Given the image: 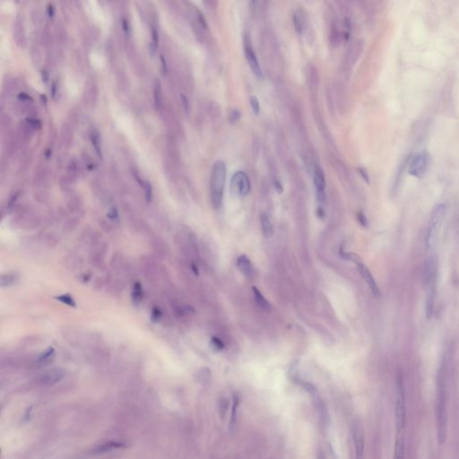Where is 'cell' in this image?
I'll return each instance as SVG.
<instances>
[{
    "mask_svg": "<svg viewBox=\"0 0 459 459\" xmlns=\"http://www.w3.org/2000/svg\"><path fill=\"white\" fill-rule=\"evenodd\" d=\"M211 346L213 349L216 350L217 352H219L221 350L224 349V344L220 338H216V337H213V338H211Z\"/></svg>",
    "mask_w": 459,
    "mask_h": 459,
    "instance_id": "cell-37",
    "label": "cell"
},
{
    "mask_svg": "<svg viewBox=\"0 0 459 459\" xmlns=\"http://www.w3.org/2000/svg\"><path fill=\"white\" fill-rule=\"evenodd\" d=\"M319 459H323V458H322V457H320V458H319Z\"/></svg>",
    "mask_w": 459,
    "mask_h": 459,
    "instance_id": "cell-48",
    "label": "cell"
},
{
    "mask_svg": "<svg viewBox=\"0 0 459 459\" xmlns=\"http://www.w3.org/2000/svg\"><path fill=\"white\" fill-rule=\"evenodd\" d=\"M162 317H163V311L159 309V308H157V307L154 308L153 310H152V320L157 322V321L160 320Z\"/></svg>",
    "mask_w": 459,
    "mask_h": 459,
    "instance_id": "cell-40",
    "label": "cell"
},
{
    "mask_svg": "<svg viewBox=\"0 0 459 459\" xmlns=\"http://www.w3.org/2000/svg\"><path fill=\"white\" fill-rule=\"evenodd\" d=\"M151 248L154 256L159 259H164L170 254L169 244L160 236L153 235L150 238Z\"/></svg>",
    "mask_w": 459,
    "mask_h": 459,
    "instance_id": "cell-11",
    "label": "cell"
},
{
    "mask_svg": "<svg viewBox=\"0 0 459 459\" xmlns=\"http://www.w3.org/2000/svg\"><path fill=\"white\" fill-rule=\"evenodd\" d=\"M109 253V244L99 240L90 248V264L97 270H104L107 267V255Z\"/></svg>",
    "mask_w": 459,
    "mask_h": 459,
    "instance_id": "cell-7",
    "label": "cell"
},
{
    "mask_svg": "<svg viewBox=\"0 0 459 459\" xmlns=\"http://www.w3.org/2000/svg\"><path fill=\"white\" fill-rule=\"evenodd\" d=\"M151 35H152V41L150 42V51L154 54L155 52V50H156L159 41V32L157 25H152Z\"/></svg>",
    "mask_w": 459,
    "mask_h": 459,
    "instance_id": "cell-34",
    "label": "cell"
},
{
    "mask_svg": "<svg viewBox=\"0 0 459 459\" xmlns=\"http://www.w3.org/2000/svg\"><path fill=\"white\" fill-rule=\"evenodd\" d=\"M251 188L250 180L246 172L242 171H236L231 180V190L232 194L239 196L248 195Z\"/></svg>",
    "mask_w": 459,
    "mask_h": 459,
    "instance_id": "cell-10",
    "label": "cell"
},
{
    "mask_svg": "<svg viewBox=\"0 0 459 459\" xmlns=\"http://www.w3.org/2000/svg\"><path fill=\"white\" fill-rule=\"evenodd\" d=\"M362 48L359 43H355L352 45L349 49H347L346 53V56L343 61V70H350L354 67V63L357 60L358 57L360 56Z\"/></svg>",
    "mask_w": 459,
    "mask_h": 459,
    "instance_id": "cell-15",
    "label": "cell"
},
{
    "mask_svg": "<svg viewBox=\"0 0 459 459\" xmlns=\"http://www.w3.org/2000/svg\"><path fill=\"white\" fill-rule=\"evenodd\" d=\"M275 186H276V189L278 191V193H282L283 192V187H282V184H281L278 180H276L275 181Z\"/></svg>",
    "mask_w": 459,
    "mask_h": 459,
    "instance_id": "cell-46",
    "label": "cell"
},
{
    "mask_svg": "<svg viewBox=\"0 0 459 459\" xmlns=\"http://www.w3.org/2000/svg\"><path fill=\"white\" fill-rule=\"evenodd\" d=\"M61 335L69 345L76 347H96L103 344L100 334L77 326H64Z\"/></svg>",
    "mask_w": 459,
    "mask_h": 459,
    "instance_id": "cell-3",
    "label": "cell"
},
{
    "mask_svg": "<svg viewBox=\"0 0 459 459\" xmlns=\"http://www.w3.org/2000/svg\"><path fill=\"white\" fill-rule=\"evenodd\" d=\"M293 24H294V26L298 33H302L304 32L305 27H306V18H305L304 13L302 12L301 10H297L296 13L294 14Z\"/></svg>",
    "mask_w": 459,
    "mask_h": 459,
    "instance_id": "cell-29",
    "label": "cell"
},
{
    "mask_svg": "<svg viewBox=\"0 0 459 459\" xmlns=\"http://www.w3.org/2000/svg\"><path fill=\"white\" fill-rule=\"evenodd\" d=\"M136 178L139 180L140 186L142 187L143 190L145 192V198H146V200L149 203V202H151L152 200H153V187H152V185H151L150 182H148L147 180L140 179L139 177H136Z\"/></svg>",
    "mask_w": 459,
    "mask_h": 459,
    "instance_id": "cell-32",
    "label": "cell"
},
{
    "mask_svg": "<svg viewBox=\"0 0 459 459\" xmlns=\"http://www.w3.org/2000/svg\"><path fill=\"white\" fill-rule=\"evenodd\" d=\"M57 301H60L62 303L64 304L68 305L70 307H76V301L73 299V297L70 296V294H62V295H59V296L56 297Z\"/></svg>",
    "mask_w": 459,
    "mask_h": 459,
    "instance_id": "cell-36",
    "label": "cell"
},
{
    "mask_svg": "<svg viewBox=\"0 0 459 459\" xmlns=\"http://www.w3.org/2000/svg\"><path fill=\"white\" fill-rule=\"evenodd\" d=\"M61 142L65 147H70L73 143V132L69 125L64 124L61 129Z\"/></svg>",
    "mask_w": 459,
    "mask_h": 459,
    "instance_id": "cell-27",
    "label": "cell"
},
{
    "mask_svg": "<svg viewBox=\"0 0 459 459\" xmlns=\"http://www.w3.org/2000/svg\"><path fill=\"white\" fill-rule=\"evenodd\" d=\"M239 398L236 396L233 399V405H232V416L230 420V430L232 431L235 426L236 422H237V412H238V407H239Z\"/></svg>",
    "mask_w": 459,
    "mask_h": 459,
    "instance_id": "cell-35",
    "label": "cell"
},
{
    "mask_svg": "<svg viewBox=\"0 0 459 459\" xmlns=\"http://www.w3.org/2000/svg\"><path fill=\"white\" fill-rule=\"evenodd\" d=\"M313 180L314 185L316 187V193H323L325 192V174L321 170L320 167L315 166L313 170Z\"/></svg>",
    "mask_w": 459,
    "mask_h": 459,
    "instance_id": "cell-19",
    "label": "cell"
},
{
    "mask_svg": "<svg viewBox=\"0 0 459 459\" xmlns=\"http://www.w3.org/2000/svg\"><path fill=\"white\" fill-rule=\"evenodd\" d=\"M245 54H246V58L248 61V65L252 70L253 74L256 76L258 79H263V72L261 70V67L259 65V62L257 60L256 53L250 45H247L245 48Z\"/></svg>",
    "mask_w": 459,
    "mask_h": 459,
    "instance_id": "cell-14",
    "label": "cell"
},
{
    "mask_svg": "<svg viewBox=\"0 0 459 459\" xmlns=\"http://www.w3.org/2000/svg\"><path fill=\"white\" fill-rule=\"evenodd\" d=\"M358 171H359L360 174L362 175V178L364 179L365 181H367L368 183L370 182V180H369V179H369V176H368V173L366 172L365 170H363L362 168H358Z\"/></svg>",
    "mask_w": 459,
    "mask_h": 459,
    "instance_id": "cell-44",
    "label": "cell"
},
{
    "mask_svg": "<svg viewBox=\"0 0 459 459\" xmlns=\"http://www.w3.org/2000/svg\"><path fill=\"white\" fill-rule=\"evenodd\" d=\"M81 222V216H74L65 221L63 224V232L65 233H71L77 230Z\"/></svg>",
    "mask_w": 459,
    "mask_h": 459,
    "instance_id": "cell-28",
    "label": "cell"
},
{
    "mask_svg": "<svg viewBox=\"0 0 459 459\" xmlns=\"http://www.w3.org/2000/svg\"><path fill=\"white\" fill-rule=\"evenodd\" d=\"M153 92H154V102H155V108L158 110H163V105H164V97H163L162 84L158 79H156L154 83Z\"/></svg>",
    "mask_w": 459,
    "mask_h": 459,
    "instance_id": "cell-21",
    "label": "cell"
},
{
    "mask_svg": "<svg viewBox=\"0 0 459 459\" xmlns=\"http://www.w3.org/2000/svg\"><path fill=\"white\" fill-rule=\"evenodd\" d=\"M226 165L222 161H217L212 168L210 178V194L214 208H219L223 202L224 186L226 180Z\"/></svg>",
    "mask_w": 459,
    "mask_h": 459,
    "instance_id": "cell-4",
    "label": "cell"
},
{
    "mask_svg": "<svg viewBox=\"0 0 459 459\" xmlns=\"http://www.w3.org/2000/svg\"><path fill=\"white\" fill-rule=\"evenodd\" d=\"M14 40L20 47H25L26 44L25 25L21 19H17L16 24L14 25Z\"/></svg>",
    "mask_w": 459,
    "mask_h": 459,
    "instance_id": "cell-17",
    "label": "cell"
},
{
    "mask_svg": "<svg viewBox=\"0 0 459 459\" xmlns=\"http://www.w3.org/2000/svg\"><path fill=\"white\" fill-rule=\"evenodd\" d=\"M240 116H241V114L239 110H232V113L230 114V117H229V121L230 123H236L240 119Z\"/></svg>",
    "mask_w": 459,
    "mask_h": 459,
    "instance_id": "cell-41",
    "label": "cell"
},
{
    "mask_svg": "<svg viewBox=\"0 0 459 459\" xmlns=\"http://www.w3.org/2000/svg\"><path fill=\"white\" fill-rule=\"evenodd\" d=\"M67 209L70 214L78 216V214L81 213L82 209H83V200L81 198L76 194H72L70 195V199L67 202Z\"/></svg>",
    "mask_w": 459,
    "mask_h": 459,
    "instance_id": "cell-20",
    "label": "cell"
},
{
    "mask_svg": "<svg viewBox=\"0 0 459 459\" xmlns=\"http://www.w3.org/2000/svg\"><path fill=\"white\" fill-rule=\"evenodd\" d=\"M430 285V290L428 293V298H427V318L430 319L432 314H433V309H434L435 298H436V284L434 282H431Z\"/></svg>",
    "mask_w": 459,
    "mask_h": 459,
    "instance_id": "cell-23",
    "label": "cell"
},
{
    "mask_svg": "<svg viewBox=\"0 0 459 459\" xmlns=\"http://www.w3.org/2000/svg\"><path fill=\"white\" fill-rule=\"evenodd\" d=\"M237 266L240 269V272L243 274L244 277L248 278L253 276V268H252L251 262H250V260L248 259V256H245V255L239 256L237 260Z\"/></svg>",
    "mask_w": 459,
    "mask_h": 459,
    "instance_id": "cell-22",
    "label": "cell"
},
{
    "mask_svg": "<svg viewBox=\"0 0 459 459\" xmlns=\"http://www.w3.org/2000/svg\"><path fill=\"white\" fill-rule=\"evenodd\" d=\"M353 439L357 459H362L364 450V432L361 423L354 422L353 424Z\"/></svg>",
    "mask_w": 459,
    "mask_h": 459,
    "instance_id": "cell-12",
    "label": "cell"
},
{
    "mask_svg": "<svg viewBox=\"0 0 459 459\" xmlns=\"http://www.w3.org/2000/svg\"><path fill=\"white\" fill-rule=\"evenodd\" d=\"M405 436L402 432H398V437H397V441H396V447H395L394 459H404L405 458Z\"/></svg>",
    "mask_w": 459,
    "mask_h": 459,
    "instance_id": "cell-25",
    "label": "cell"
},
{
    "mask_svg": "<svg viewBox=\"0 0 459 459\" xmlns=\"http://www.w3.org/2000/svg\"><path fill=\"white\" fill-rule=\"evenodd\" d=\"M431 163V156L426 151L417 153L408 163V172L415 178H423L426 174Z\"/></svg>",
    "mask_w": 459,
    "mask_h": 459,
    "instance_id": "cell-8",
    "label": "cell"
},
{
    "mask_svg": "<svg viewBox=\"0 0 459 459\" xmlns=\"http://www.w3.org/2000/svg\"><path fill=\"white\" fill-rule=\"evenodd\" d=\"M65 264L67 269L74 272V271H76V270H78V269L81 268L82 264H83V259H82L81 256H79V254L77 253V252L70 251L65 256Z\"/></svg>",
    "mask_w": 459,
    "mask_h": 459,
    "instance_id": "cell-18",
    "label": "cell"
},
{
    "mask_svg": "<svg viewBox=\"0 0 459 459\" xmlns=\"http://www.w3.org/2000/svg\"><path fill=\"white\" fill-rule=\"evenodd\" d=\"M131 274L132 269L127 258L121 253H116L110 258L105 285L114 294L122 293L130 281Z\"/></svg>",
    "mask_w": 459,
    "mask_h": 459,
    "instance_id": "cell-1",
    "label": "cell"
},
{
    "mask_svg": "<svg viewBox=\"0 0 459 459\" xmlns=\"http://www.w3.org/2000/svg\"><path fill=\"white\" fill-rule=\"evenodd\" d=\"M20 280V275L17 271L5 272L0 277V286L1 288H9L17 285Z\"/></svg>",
    "mask_w": 459,
    "mask_h": 459,
    "instance_id": "cell-16",
    "label": "cell"
},
{
    "mask_svg": "<svg viewBox=\"0 0 459 459\" xmlns=\"http://www.w3.org/2000/svg\"><path fill=\"white\" fill-rule=\"evenodd\" d=\"M357 218L359 223H360L361 225H362L363 227H367V226H368V220H367V217H366L365 215H364L362 212H359V213H358Z\"/></svg>",
    "mask_w": 459,
    "mask_h": 459,
    "instance_id": "cell-43",
    "label": "cell"
},
{
    "mask_svg": "<svg viewBox=\"0 0 459 459\" xmlns=\"http://www.w3.org/2000/svg\"><path fill=\"white\" fill-rule=\"evenodd\" d=\"M317 216H318L319 218H323V217L325 216V210L323 209L322 207H318V208H317Z\"/></svg>",
    "mask_w": 459,
    "mask_h": 459,
    "instance_id": "cell-45",
    "label": "cell"
},
{
    "mask_svg": "<svg viewBox=\"0 0 459 459\" xmlns=\"http://www.w3.org/2000/svg\"><path fill=\"white\" fill-rule=\"evenodd\" d=\"M180 99H181V102H182L183 109L185 110L186 113H188V111L190 110V105H189V101L187 99L186 95L184 94H181L180 95Z\"/></svg>",
    "mask_w": 459,
    "mask_h": 459,
    "instance_id": "cell-42",
    "label": "cell"
},
{
    "mask_svg": "<svg viewBox=\"0 0 459 459\" xmlns=\"http://www.w3.org/2000/svg\"><path fill=\"white\" fill-rule=\"evenodd\" d=\"M260 221H261V226H262V231H263L265 237L271 238L274 234V228H273V224L269 216L264 213L260 216Z\"/></svg>",
    "mask_w": 459,
    "mask_h": 459,
    "instance_id": "cell-26",
    "label": "cell"
},
{
    "mask_svg": "<svg viewBox=\"0 0 459 459\" xmlns=\"http://www.w3.org/2000/svg\"><path fill=\"white\" fill-rule=\"evenodd\" d=\"M12 224L16 228L23 230H34L41 224V216L30 208H18L13 217Z\"/></svg>",
    "mask_w": 459,
    "mask_h": 459,
    "instance_id": "cell-5",
    "label": "cell"
},
{
    "mask_svg": "<svg viewBox=\"0 0 459 459\" xmlns=\"http://www.w3.org/2000/svg\"><path fill=\"white\" fill-rule=\"evenodd\" d=\"M90 138H91V141H92V144H93V147H94V149H95V152L97 153V155L102 157V149H101V142H100V138H99V134H98L97 131L96 130H93L90 134Z\"/></svg>",
    "mask_w": 459,
    "mask_h": 459,
    "instance_id": "cell-33",
    "label": "cell"
},
{
    "mask_svg": "<svg viewBox=\"0 0 459 459\" xmlns=\"http://www.w3.org/2000/svg\"><path fill=\"white\" fill-rule=\"evenodd\" d=\"M131 299L135 305H139L142 302L144 299V290L140 283H135L131 293Z\"/></svg>",
    "mask_w": 459,
    "mask_h": 459,
    "instance_id": "cell-31",
    "label": "cell"
},
{
    "mask_svg": "<svg viewBox=\"0 0 459 459\" xmlns=\"http://www.w3.org/2000/svg\"><path fill=\"white\" fill-rule=\"evenodd\" d=\"M445 215H446V206L444 204L436 205L431 212V219H430L429 227H428L427 248H431L434 245L435 240L440 231Z\"/></svg>",
    "mask_w": 459,
    "mask_h": 459,
    "instance_id": "cell-6",
    "label": "cell"
},
{
    "mask_svg": "<svg viewBox=\"0 0 459 459\" xmlns=\"http://www.w3.org/2000/svg\"><path fill=\"white\" fill-rule=\"evenodd\" d=\"M86 97H87V103L91 107H94L97 103L98 97H99V91H98L97 85L94 82H90L87 85V89H86Z\"/></svg>",
    "mask_w": 459,
    "mask_h": 459,
    "instance_id": "cell-24",
    "label": "cell"
},
{
    "mask_svg": "<svg viewBox=\"0 0 459 459\" xmlns=\"http://www.w3.org/2000/svg\"><path fill=\"white\" fill-rule=\"evenodd\" d=\"M356 266H357L358 272L360 273V275L362 276V278L365 281L366 284L370 287V291H371V293H373L374 296H380L379 288H378V285H377V283L374 279L373 276L370 273V270L368 269L365 265L362 263V261L357 262Z\"/></svg>",
    "mask_w": 459,
    "mask_h": 459,
    "instance_id": "cell-13",
    "label": "cell"
},
{
    "mask_svg": "<svg viewBox=\"0 0 459 459\" xmlns=\"http://www.w3.org/2000/svg\"><path fill=\"white\" fill-rule=\"evenodd\" d=\"M139 269L149 285L166 293L169 291V272L156 256H143L139 260Z\"/></svg>",
    "mask_w": 459,
    "mask_h": 459,
    "instance_id": "cell-2",
    "label": "cell"
},
{
    "mask_svg": "<svg viewBox=\"0 0 459 459\" xmlns=\"http://www.w3.org/2000/svg\"><path fill=\"white\" fill-rule=\"evenodd\" d=\"M252 290H253V293H254L256 304L258 305L260 309L266 310V311L270 310L271 309V305H270L269 301H267V299L265 298L264 295L260 293L259 290L256 287H252Z\"/></svg>",
    "mask_w": 459,
    "mask_h": 459,
    "instance_id": "cell-30",
    "label": "cell"
},
{
    "mask_svg": "<svg viewBox=\"0 0 459 459\" xmlns=\"http://www.w3.org/2000/svg\"><path fill=\"white\" fill-rule=\"evenodd\" d=\"M407 418V407H406V398L405 390L403 386L402 378H399V386H398V398L396 402V423L398 432H402L406 426Z\"/></svg>",
    "mask_w": 459,
    "mask_h": 459,
    "instance_id": "cell-9",
    "label": "cell"
},
{
    "mask_svg": "<svg viewBox=\"0 0 459 459\" xmlns=\"http://www.w3.org/2000/svg\"><path fill=\"white\" fill-rule=\"evenodd\" d=\"M161 61H162V64H163L162 65H163V72H167L166 61H165V59H164V57H163V55L161 56Z\"/></svg>",
    "mask_w": 459,
    "mask_h": 459,
    "instance_id": "cell-47",
    "label": "cell"
},
{
    "mask_svg": "<svg viewBox=\"0 0 459 459\" xmlns=\"http://www.w3.org/2000/svg\"><path fill=\"white\" fill-rule=\"evenodd\" d=\"M108 219H110V221L111 222H117L118 221V212L116 208H110L109 212H108Z\"/></svg>",
    "mask_w": 459,
    "mask_h": 459,
    "instance_id": "cell-39",
    "label": "cell"
},
{
    "mask_svg": "<svg viewBox=\"0 0 459 459\" xmlns=\"http://www.w3.org/2000/svg\"><path fill=\"white\" fill-rule=\"evenodd\" d=\"M250 105H251L252 110L255 114L259 113L260 103L258 99L256 96H251L250 97Z\"/></svg>",
    "mask_w": 459,
    "mask_h": 459,
    "instance_id": "cell-38",
    "label": "cell"
}]
</instances>
